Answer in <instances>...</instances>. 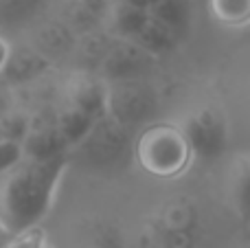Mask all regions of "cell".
<instances>
[{"label": "cell", "mask_w": 250, "mask_h": 248, "mask_svg": "<svg viewBox=\"0 0 250 248\" xmlns=\"http://www.w3.org/2000/svg\"><path fill=\"white\" fill-rule=\"evenodd\" d=\"M154 62V57L147 51H143L134 40L114 38L105 46L104 55L99 60V70L110 82L117 79H132L141 77V73Z\"/></svg>", "instance_id": "7"}, {"label": "cell", "mask_w": 250, "mask_h": 248, "mask_svg": "<svg viewBox=\"0 0 250 248\" xmlns=\"http://www.w3.org/2000/svg\"><path fill=\"white\" fill-rule=\"evenodd\" d=\"M70 165L68 154L33 158L22 154L0 171V222L11 233L40 227Z\"/></svg>", "instance_id": "1"}, {"label": "cell", "mask_w": 250, "mask_h": 248, "mask_svg": "<svg viewBox=\"0 0 250 248\" xmlns=\"http://www.w3.org/2000/svg\"><path fill=\"white\" fill-rule=\"evenodd\" d=\"M213 16L224 24H246L250 0H211Z\"/></svg>", "instance_id": "14"}, {"label": "cell", "mask_w": 250, "mask_h": 248, "mask_svg": "<svg viewBox=\"0 0 250 248\" xmlns=\"http://www.w3.org/2000/svg\"><path fill=\"white\" fill-rule=\"evenodd\" d=\"M95 119L97 117H92V114L75 108V105L64 103L55 112L53 121H55V127H57V132H60L62 141H64L66 147L70 149L73 145H77L79 141L88 134V130H90L92 123H95Z\"/></svg>", "instance_id": "12"}, {"label": "cell", "mask_w": 250, "mask_h": 248, "mask_svg": "<svg viewBox=\"0 0 250 248\" xmlns=\"http://www.w3.org/2000/svg\"><path fill=\"white\" fill-rule=\"evenodd\" d=\"M132 154L147 174L156 178H176L189 167L191 152L180 125L147 123L134 139Z\"/></svg>", "instance_id": "2"}, {"label": "cell", "mask_w": 250, "mask_h": 248, "mask_svg": "<svg viewBox=\"0 0 250 248\" xmlns=\"http://www.w3.org/2000/svg\"><path fill=\"white\" fill-rule=\"evenodd\" d=\"M147 13L149 18L167 24L169 29L182 33L189 22V0H149Z\"/></svg>", "instance_id": "13"}, {"label": "cell", "mask_w": 250, "mask_h": 248, "mask_svg": "<svg viewBox=\"0 0 250 248\" xmlns=\"http://www.w3.org/2000/svg\"><path fill=\"white\" fill-rule=\"evenodd\" d=\"M191 152V161L213 163L229 147V125L217 108H200L180 125Z\"/></svg>", "instance_id": "6"}, {"label": "cell", "mask_w": 250, "mask_h": 248, "mask_svg": "<svg viewBox=\"0 0 250 248\" xmlns=\"http://www.w3.org/2000/svg\"><path fill=\"white\" fill-rule=\"evenodd\" d=\"M134 42L156 60V57H160V55L171 53L173 48L178 46V42H180V33L173 31V29H169V26L163 24V22L154 20V18H147L145 26L138 31V35L134 38Z\"/></svg>", "instance_id": "11"}, {"label": "cell", "mask_w": 250, "mask_h": 248, "mask_svg": "<svg viewBox=\"0 0 250 248\" xmlns=\"http://www.w3.org/2000/svg\"><path fill=\"white\" fill-rule=\"evenodd\" d=\"M20 147L24 156H33V158H51V156H60V154H68V147L62 141L53 119L48 123H40V125L29 123Z\"/></svg>", "instance_id": "9"}, {"label": "cell", "mask_w": 250, "mask_h": 248, "mask_svg": "<svg viewBox=\"0 0 250 248\" xmlns=\"http://www.w3.org/2000/svg\"><path fill=\"white\" fill-rule=\"evenodd\" d=\"M156 92L141 77L117 79L105 88V114L117 123L129 127H143L151 123L156 114Z\"/></svg>", "instance_id": "4"}, {"label": "cell", "mask_w": 250, "mask_h": 248, "mask_svg": "<svg viewBox=\"0 0 250 248\" xmlns=\"http://www.w3.org/2000/svg\"><path fill=\"white\" fill-rule=\"evenodd\" d=\"M132 130L104 112L95 119L88 134L68 149V158L70 163L77 161L88 169H110L125 161L132 152Z\"/></svg>", "instance_id": "3"}, {"label": "cell", "mask_w": 250, "mask_h": 248, "mask_svg": "<svg viewBox=\"0 0 250 248\" xmlns=\"http://www.w3.org/2000/svg\"><path fill=\"white\" fill-rule=\"evenodd\" d=\"M149 13L141 7L127 4L123 0H114L108 4V24L112 31V38L121 40H134L138 31L145 26Z\"/></svg>", "instance_id": "10"}, {"label": "cell", "mask_w": 250, "mask_h": 248, "mask_svg": "<svg viewBox=\"0 0 250 248\" xmlns=\"http://www.w3.org/2000/svg\"><path fill=\"white\" fill-rule=\"evenodd\" d=\"M13 233L9 228H4V224L0 222V248H9V242H11Z\"/></svg>", "instance_id": "18"}, {"label": "cell", "mask_w": 250, "mask_h": 248, "mask_svg": "<svg viewBox=\"0 0 250 248\" xmlns=\"http://www.w3.org/2000/svg\"><path fill=\"white\" fill-rule=\"evenodd\" d=\"M83 248H121V242L112 228H97L90 233Z\"/></svg>", "instance_id": "16"}, {"label": "cell", "mask_w": 250, "mask_h": 248, "mask_svg": "<svg viewBox=\"0 0 250 248\" xmlns=\"http://www.w3.org/2000/svg\"><path fill=\"white\" fill-rule=\"evenodd\" d=\"M143 248H200L195 209L189 202H167L143 235Z\"/></svg>", "instance_id": "5"}, {"label": "cell", "mask_w": 250, "mask_h": 248, "mask_svg": "<svg viewBox=\"0 0 250 248\" xmlns=\"http://www.w3.org/2000/svg\"><path fill=\"white\" fill-rule=\"evenodd\" d=\"M44 0H0V24L2 22H26L31 13L42 7Z\"/></svg>", "instance_id": "15"}, {"label": "cell", "mask_w": 250, "mask_h": 248, "mask_svg": "<svg viewBox=\"0 0 250 248\" xmlns=\"http://www.w3.org/2000/svg\"><path fill=\"white\" fill-rule=\"evenodd\" d=\"M9 53H11V46H9V42L0 35V75H2L4 66H7V60H9Z\"/></svg>", "instance_id": "17"}, {"label": "cell", "mask_w": 250, "mask_h": 248, "mask_svg": "<svg viewBox=\"0 0 250 248\" xmlns=\"http://www.w3.org/2000/svg\"><path fill=\"white\" fill-rule=\"evenodd\" d=\"M105 88L108 83L101 82V77L88 73V70H79L68 79L66 103L75 105L92 117H101L105 112Z\"/></svg>", "instance_id": "8"}]
</instances>
